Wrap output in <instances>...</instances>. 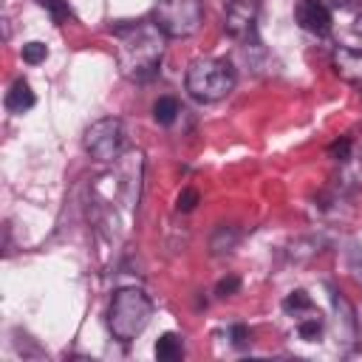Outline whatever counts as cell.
<instances>
[{"label": "cell", "mask_w": 362, "mask_h": 362, "mask_svg": "<svg viewBox=\"0 0 362 362\" xmlns=\"http://www.w3.org/2000/svg\"><path fill=\"white\" fill-rule=\"evenodd\" d=\"M116 37V59L119 71L130 82H150L164 57V34L153 20L141 23H122L113 28Z\"/></svg>", "instance_id": "1"}, {"label": "cell", "mask_w": 362, "mask_h": 362, "mask_svg": "<svg viewBox=\"0 0 362 362\" xmlns=\"http://www.w3.org/2000/svg\"><path fill=\"white\" fill-rule=\"evenodd\" d=\"M150 317H153V300L141 288L124 286L113 291L110 308H107V328L113 339H119L122 345L133 342L136 337H141Z\"/></svg>", "instance_id": "2"}, {"label": "cell", "mask_w": 362, "mask_h": 362, "mask_svg": "<svg viewBox=\"0 0 362 362\" xmlns=\"http://www.w3.org/2000/svg\"><path fill=\"white\" fill-rule=\"evenodd\" d=\"M184 85L192 99L198 102H218L235 88V68L226 59L198 57L189 62Z\"/></svg>", "instance_id": "3"}, {"label": "cell", "mask_w": 362, "mask_h": 362, "mask_svg": "<svg viewBox=\"0 0 362 362\" xmlns=\"http://www.w3.org/2000/svg\"><path fill=\"white\" fill-rule=\"evenodd\" d=\"M153 23L170 40L192 37L204 23L201 0H158L153 8Z\"/></svg>", "instance_id": "4"}, {"label": "cell", "mask_w": 362, "mask_h": 362, "mask_svg": "<svg viewBox=\"0 0 362 362\" xmlns=\"http://www.w3.org/2000/svg\"><path fill=\"white\" fill-rule=\"evenodd\" d=\"M122 147H124V127L113 116L96 119L85 130V153L96 164H116L122 158Z\"/></svg>", "instance_id": "5"}, {"label": "cell", "mask_w": 362, "mask_h": 362, "mask_svg": "<svg viewBox=\"0 0 362 362\" xmlns=\"http://www.w3.org/2000/svg\"><path fill=\"white\" fill-rule=\"evenodd\" d=\"M257 0H229L223 8V28L238 42H257Z\"/></svg>", "instance_id": "6"}, {"label": "cell", "mask_w": 362, "mask_h": 362, "mask_svg": "<svg viewBox=\"0 0 362 362\" xmlns=\"http://www.w3.org/2000/svg\"><path fill=\"white\" fill-rule=\"evenodd\" d=\"M119 164V192H122V201L127 209L139 206V198H141V170H144V156L141 150H130L124 158L116 161Z\"/></svg>", "instance_id": "7"}, {"label": "cell", "mask_w": 362, "mask_h": 362, "mask_svg": "<svg viewBox=\"0 0 362 362\" xmlns=\"http://www.w3.org/2000/svg\"><path fill=\"white\" fill-rule=\"evenodd\" d=\"M294 20L303 31L308 34H317V37H325L331 34V8L322 3V0H297L294 3Z\"/></svg>", "instance_id": "8"}, {"label": "cell", "mask_w": 362, "mask_h": 362, "mask_svg": "<svg viewBox=\"0 0 362 362\" xmlns=\"http://www.w3.org/2000/svg\"><path fill=\"white\" fill-rule=\"evenodd\" d=\"M331 68L342 82L362 88V51L359 48H345V45L337 48L331 57Z\"/></svg>", "instance_id": "9"}, {"label": "cell", "mask_w": 362, "mask_h": 362, "mask_svg": "<svg viewBox=\"0 0 362 362\" xmlns=\"http://www.w3.org/2000/svg\"><path fill=\"white\" fill-rule=\"evenodd\" d=\"M34 102H37V96L25 79H14L11 88L6 90V110L8 113H25L34 107Z\"/></svg>", "instance_id": "10"}, {"label": "cell", "mask_w": 362, "mask_h": 362, "mask_svg": "<svg viewBox=\"0 0 362 362\" xmlns=\"http://www.w3.org/2000/svg\"><path fill=\"white\" fill-rule=\"evenodd\" d=\"M153 354H156L161 362H175V359L184 356V342H181V337H178L175 331H164V334L156 339Z\"/></svg>", "instance_id": "11"}, {"label": "cell", "mask_w": 362, "mask_h": 362, "mask_svg": "<svg viewBox=\"0 0 362 362\" xmlns=\"http://www.w3.org/2000/svg\"><path fill=\"white\" fill-rule=\"evenodd\" d=\"M322 331H325V317H322L317 308H311V311H305L303 317H297V334H300V339L317 342V339L322 337Z\"/></svg>", "instance_id": "12"}, {"label": "cell", "mask_w": 362, "mask_h": 362, "mask_svg": "<svg viewBox=\"0 0 362 362\" xmlns=\"http://www.w3.org/2000/svg\"><path fill=\"white\" fill-rule=\"evenodd\" d=\"M311 308H317V305H314V300H311V294H308L305 288H294V291H288L286 300H283V311H286L288 317H303V314L311 311Z\"/></svg>", "instance_id": "13"}, {"label": "cell", "mask_w": 362, "mask_h": 362, "mask_svg": "<svg viewBox=\"0 0 362 362\" xmlns=\"http://www.w3.org/2000/svg\"><path fill=\"white\" fill-rule=\"evenodd\" d=\"M181 113V107H178V99L175 96H158L156 99V105H153V119H156V124H173L175 122V116Z\"/></svg>", "instance_id": "14"}, {"label": "cell", "mask_w": 362, "mask_h": 362, "mask_svg": "<svg viewBox=\"0 0 362 362\" xmlns=\"http://www.w3.org/2000/svg\"><path fill=\"white\" fill-rule=\"evenodd\" d=\"M238 238H240V232H238L235 226H218V229H215V235H212V240H209L212 255L232 252V249H235V243H238Z\"/></svg>", "instance_id": "15"}, {"label": "cell", "mask_w": 362, "mask_h": 362, "mask_svg": "<svg viewBox=\"0 0 362 362\" xmlns=\"http://www.w3.org/2000/svg\"><path fill=\"white\" fill-rule=\"evenodd\" d=\"M45 57H48V45H45V42L31 40V42L23 45V62H28V65H40V62H45Z\"/></svg>", "instance_id": "16"}, {"label": "cell", "mask_w": 362, "mask_h": 362, "mask_svg": "<svg viewBox=\"0 0 362 362\" xmlns=\"http://www.w3.org/2000/svg\"><path fill=\"white\" fill-rule=\"evenodd\" d=\"M37 3L54 17V23H65L71 17V0H37Z\"/></svg>", "instance_id": "17"}, {"label": "cell", "mask_w": 362, "mask_h": 362, "mask_svg": "<svg viewBox=\"0 0 362 362\" xmlns=\"http://www.w3.org/2000/svg\"><path fill=\"white\" fill-rule=\"evenodd\" d=\"M198 201H201V192H198L195 187H184V189L178 192L175 209H178V212H192V209L198 206Z\"/></svg>", "instance_id": "18"}, {"label": "cell", "mask_w": 362, "mask_h": 362, "mask_svg": "<svg viewBox=\"0 0 362 362\" xmlns=\"http://www.w3.org/2000/svg\"><path fill=\"white\" fill-rule=\"evenodd\" d=\"M238 288H240V277L229 274V277H221V280H218V286H215V294H218V297H232Z\"/></svg>", "instance_id": "19"}, {"label": "cell", "mask_w": 362, "mask_h": 362, "mask_svg": "<svg viewBox=\"0 0 362 362\" xmlns=\"http://www.w3.org/2000/svg\"><path fill=\"white\" fill-rule=\"evenodd\" d=\"M249 337H252V334H249V328H246L243 322H235V325L229 328V339H232L235 348H246V345H249Z\"/></svg>", "instance_id": "20"}, {"label": "cell", "mask_w": 362, "mask_h": 362, "mask_svg": "<svg viewBox=\"0 0 362 362\" xmlns=\"http://www.w3.org/2000/svg\"><path fill=\"white\" fill-rule=\"evenodd\" d=\"M328 150H331V156H334L337 161H345V158H348V153H351V139H348V136H342V139H337Z\"/></svg>", "instance_id": "21"}, {"label": "cell", "mask_w": 362, "mask_h": 362, "mask_svg": "<svg viewBox=\"0 0 362 362\" xmlns=\"http://www.w3.org/2000/svg\"><path fill=\"white\" fill-rule=\"evenodd\" d=\"M325 6H339V8H345L348 6V0H322Z\"/></svg>", "instance_id": "22"}, {"label": "cell", "mask_w": 362, "mask_h": 362, "mask_svg": "<svg viewBox=\"0 0 362 362\" xmlns=\"http://www.w3.org/2000/svg\"><path fill=\"white\" fill-rule=\"evenodd\" d=\"M354 31H356V34H359V37H362V11H359V14H356V23H354Z\"/></svg>", "instance_id": "23"}]
</instances>
